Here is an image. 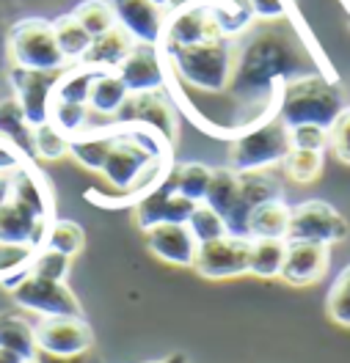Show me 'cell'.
Wrapping results in <instances>:
<instances>
[{"mask_svg": "<svg viewBox=\"0 0 350 363\" xmlns=\"http://www.w3.org/2000/svg\"><path fill=\"white\" fill-rule=\"evenodd\" d=\"M298 74H306L301 47L292 36L276 28H265L237 47L234 74L226 94H232L246 108H257L259 116H273L281 86Z\"/></svg>", "mask_w": 350, "mask_h": 363, "instance_id": "cell-1", "label": "cell"}, {"mask_svg": "<svg viewBox=\"0 0 350 363\" xmlns=\"http://www.w3.org/2000/svg\"><path fill=\"white\" fill-rule=\"evenodd\" d=\"M345 108L348 105L342 99V91L320 72H306L287 80L276 99V116L287 127L315 124V127L331 130Z\"/></svg>", "mask_w": 350, "mask_h": 363, "instance_id": "cell-2", "label": "cell"}, {"mask_svg": "<svg viewBox=\"0 0 350 363\" xmlns=\"http://www.w3.org/2000/svg\"><path fill=\"white\" fill-rule=\"evenodd\" d=\"M165 64L177 72V77L202 94H226L234 74L237 45L234 39H212L202 45L171 47L163 50Z\"/></svg>", "mask_w": 350, "mask_h": 363, "instance_id": "cell-3", "label": "cell"}, {"mask_svg": "<svg viewBox=\"0 0 350 363\" xmlns=\"http://www.w3.org/2000/svg\"><path fill=\"white\" fill-rule=\"evenodd\" d=\"M290 127L279 116H262L257 121L240 127L229 146V160L237 174L246 171H268L281 165V160L290 152Z\"/></svg>", "mask_w": 350, "mask_h": 363, "instance_id": "cell-4", "label": "cell"}, {"mask_svg": "<svg viewBox=\"0 0 350 363\" xmlns=\"http://www.w3.org/2000/svg\"><path fill=\"white\" fill-rule=\"evenodd\" d=\"M9 55L11 64L39 72H61L67 69V58L55 45L53 23L45 17H25L17 20L9 30Z\"/></svg>", "mask_w": 350, "mask_h": 363, "instance_id": "cell-5", "label": "cell"}, {"mask_svg": "<svg viewBox=\"0 0 350 363\" xmlns=\"http://www.w3.org/2000/svg\"><path fill=\"white\" fill-rule=\"evenodd\" d=\"M348 237V220L331 204L312 199L304 204L292 206L290 212V228L287 240H304V242H320V245H337Z\"/></svg>", "mask_w": 350, "mask_h": 363, "instance_id": "cell-6", "label": "cell"}, {"mask_svg": "<svg viewBox=\"0 0 350 363\" xmlns=\"http://www.w3.org/2000/svg\"><path fill=\"white\" fill-rule=\"evenodd\" d=\"M248 256H251V240L224 234L218 240L202 242L193 259V270L210 281H229L248 275Z\"/></svg>", "mask_w": 350, "mask_h": 363, "instance_id": "cell-7", "label": "cell"}, {"mask_svg": "<svg viewBox=\"0 0 350 363\" xmlns=\"http://www.w3.org/2000/svg\"><path fill=\"white\" fill-rule=\"evenodd\" d=\"M11 297L20 308L42 314V317H83L80 300L64 281H47L39 275H28L11 289Z\"/></svg>", "mask_w": 350, "mask_h": 363, "instance_id": "cell-8", "label": "cell"}, {"mask_svg": "<svg viewBox=\"0 0 350 363\" xmlns=\"http://www.w3.org/2000/svg\"><path fill=\"white\" fill-rule=\"evenodd\" d=\"M111 124H141L155 130L165 143H177L180 135V121H177V108L165 99L163 91H143V94H130L127 102L121 105Z\"/></svg>", "mask_w": 350, "mask_h": 363, "instance_id": "cell-9", "label": "cell"}, {"mask_svg": "<svg viewBox=\"0 0 350 363\" xmlns=\"http://www.w3.org/2000/svg\"><path fill=\"white\" fill-rule=\"evenodd\" d=\"M61 72H39V69L23 67H11L9 72V83L14 91L11 96L20 102L31 127H42L50 121V105H53V94Z\"/></svg>", "mask_w": 350, "mask_h": 363, "instance_id": "cell-10", "label": "cell"}, {"mask_svg": "<svg viewBox=\"0 0 350 363\" xmlns=\"http://www.w3.org/2000/svg\"><path fill=\"white\" fill-rule=\"evenodd\" d=\"M36 352L47 355H86L94 344L92 328L83 322V317H45L33 328Z\"/></svg>", "mask_w": 350, "mask_h": 363, "instance_id": "cell-11", "label": "cell"}, {"mask_svg": "<svg viewBox=\"0 0 350 363\" xmlns=\"http://www.w3.org/2000/svg\"><path fill=\"white\" fill-rule=\"evenodd\" d=\"M193 209H196V201L180 196L165 177L155 190H149L143 199L136 201V223L146 234L149 228L160 226V223H187Z\"/></svg>", "mask_w": 350, "mask_h": 363, "instance_id": "cell-12", "label": "cell"}, {"mask_svg": "<svg viewBox=\"0 0 350 363\" xmlns=\"http://www.w3.org/2000/svg\"><path fill=\"white\" fill-rule=\"evenodd\" d=\"M273 199H281V184L268 171H246V174H240L237 201H234L232 212L224 218L226 231L234 234V237H248L246 223H248L251 209L265 204V201H273Z\"/></svg>", "mask_w": 350, "mask_h": 363, "instance_id": "cell-13", "label": "cell"}, {"mask_svg": "<svg viewBox=\"0 0 350 363\" xmlns=\"http://www.w3.org/2000/svg\"><path fill=\"white\" fill-rule=\"evenodd\" d=\"M331 264V248L320 242L287 240V256L281 267V281L290 286H312L326 275Z\"/></svg>", "mask_w": 350, "mask_h": 363, "instance_id": "cell-14", "label": "cell"}, {"mask_svg": "<svg viewBox=\"0 0 350 363\" xmlns=\"http://www.w3.org/2000/svg\"><path fill=\"white\" fill-rule=\"evenodd\" d=\"M119 77L130 94L165 89V58L163 50L155 45H138L127 55V61L119 67Z\"/></svg>", "mask_w": 350, "mask_h": 363, "instance_id": "cell-15", "label": "cell"}, {"mask_svg": "<svg viewBox=\"0 0 350 363\" xmlns=\"http://www.w3.org/2000/svg\"><path fill=\"white\" fill-rule=\"evenodd\" d=\"M116 9L119 25L138 42V45L160 47L165 33V14L152 0H111Z\"/></svg>", "mask_w": 350, "mask_h": 363, "instance_id": "cell-16", "label": "cell"}, {"mask_svg": "<svg viewBox=\"0 0 350 363\" xmlns=\"http://www.w3.org/2000/svg\"><path fill=\"white\" fill-rule=\"evenodd\" d=\"M146 248L160 262L174 267H193L199 242L190 234L187 223H160L146 231Z\"/></svg>", "mask_w": 350, "mask_h": 363, "instance_id": "cell-17", "label": "cell"}, {"mask_svg": "<svg viewBox=\"0 0 350 363\" xmlns=\"http://www.w3.org/2000/svg\"><path fill=\"white\" fill-rule=\"evenodd\" d=\"M50 223L39 220L33 212H28L23 204H17L9 196V201L0 204V245H33V248H42Z\"/></svg>", "mask_w": 350, "mask_h": 363, "instance_id": "cell-18", "label": "cell"}, {"mask_svg": "<svg viewBox=\"0 0 350 363\" xmlns=\"http://www.w3.org/2000/svg\"><path fill=\"white\" fill-rule=\"evenodd\" d=\"M133 47H136V39L121 25H114L108 33L94 36L89 50H86V55L77 64L94 69V72H119V67L133 52Z\"/></svg>", "mask_w": 350, "mask_h": 363, "instance_id": "cell-19", "label": "cell"}, {"mask_svg": "<svg viewBox=\"0 0 350 363\" xmlns=\"http://www.w3.org/2000/svg\"><path fill=\"white\" fill-rule=\"evenodd\" d=\"M11 199L17 204H23L28 212H33L39 220H53V201H50V190L47 179H42L33 168H17L11 177Z\"/></svg>", "mask_w": 350, "mask_h": 363, "instance_id": "cell-20", "label": "cell"}, {"mask_svg": "<svg viewBox=\"0 0 350 363\" xmlns=\"http://www.w3.org/2000/svg\"><path fill=\"white\" fill-rule=\"evenodd\" d=\"M290 212L292 206L284 204V199H273V201L254 206L246 223L248 240H287Z\"/></svg>", "mask_w": 350, "mask_h": 363, "instance_id": "cell-21", "label": "cell"}, {"mask_svg": "<svg viewBox=\"0 0 350 363\" xmlns=\"http://www.w3.org/2000/svg\"><path fill=\"white\" fill-rule=\"evenodd\" d=\"M130 91L121 83L119 72H97L89 89V113L102 116V118H114L121 111V105L127 102Z\"/></svg>", "mask_w": 350, "mask_h": 363, "instance_id": "cell-22", "label": "cell"}, {"mask_svg": "<svg viewBox=\"0 0 350 363\" xmlns=\"http://www.w3.org/2000/svg\"><path fill=\"white\" fill-rule=\"evenodd\" d=\"M111 143H114V130L108 127V124H102V127H89V130H83V133H77V135L70 138V155L83 168H89V171H102V162H105V155H108V149H111Z\"/></svg>", "mask_w": 350, "mask_h": 363, "instance_id": "cell-23", "label": "cell"}, {"mask_svg": "<svg viewBox=\"0 0 350 363\" xmlns=\"http://www.w3.org/2000/svg\"><path fill=\"white\" fill-rule=\"evenodd\" d=\"M207 6L224 39H237L254 25V11L248 0H207Z\"/></svg>", "mask_w": 350, "mask_h": 363, "instance_id": "cell-24", "label": "cell"}, {"mask_svg": "<svg viewBox=\"0 0 350 363\" xmlns=\"http://www.w3.org/2000/svg\"><path fill=\"white\" fill-rule=\"evenodd\" d=\"M212 168L204 162H174L171 171H168V182L171 187L185 196L196 204H204V196H207V187H210Z\"/></svg>", "mask_w": 350, "mask_h": 363, "instance_id": "cell-25", "label": "cell"}, {"mask_svg": "<svg viewBox=\"0 0 350 363\" xmlns=\"http://www.w3.org/2000/svg\"><path fill=\"white\" fill-rule=\"evenodd\" d=\"M50 23H53V33H55V45L61 50V55L67 58V64H77L92 45V33L75 20V14H61Z\"/></svg>", "mask_w": 350, "mask_h": 363, "instance_id": "cell-26", "label": "cell"}, {"mask_svg": "<svg viewBox=\"0 0 350 363\" xmlns=\"http://www.w3.org/2000/svg\"><path fill=\"white\" fill-rule=\"evenodd\" d=\"M31 135H33V127L28 124L20 102L14 96L0 99V138H6L9 143H14L25 157H33Z\"/></svg>", "mask_w": 350, "mask_h": 363, "instance_id": "cell-27", "label": "cell"}, {"mask_svg": "<svg viewBox=\"0 0 350 363\" xmlns=\"http://www.w3.org/2000/svg\"><path fill=\"white\" fill-rule=\"evenodd\" d=\"M287 256V240H251L248 275L257 278H279Z\"/></svg>", "mask_w": 350, "mask_h": 363, "instance_id": "cell-28", "label": "cell"}, {"mask_svg": "<svg viewBox=\"0 0 350 363\" xmlns=\"http://www.w3.org/2000/svg\"><path fill=\"white\" fill-rule=\"evenodd\" d=\"M0 347L23 361H33L36 358L33 325L23 317H0Z\"/></svg>", "mask_w": 350, "mask_h": 363, "instance_id": "cell-29", "label": "cell"}, {"mask_svg": "<svg viewBox=\"0 0 350 363\" xmlns=\"http://www.w3.org/2000/svg\"><path fill=\"white\" fill-rule=\"evenodd\" d=\"M237 193H240V174L234 168H212L204 204L215 209L221 218H226L237 201Z\"/></svg>", "mask_w": 350, "mask_h": 363, "instance_id": "cell-30", "label": "cell"}, {"mask_svg": "<svg viewBox=\"0 0 350 363\" xmlns=\"http://www.w3.org/2000/svg\"><path fill=\"white\" fill-rule=\"evenodd\" d=\"M94 69L83 67V64H70L61 72L58 83H55V102H70V105H89V89L94 80Z\"/></svg>", "mask_w": 350, "mask_h": 363, "instance_id": "cell-31", "label": "cell"}, {"mask_svg": "<svg viewBox=\"0 0 350 363\" xmlns=\"http://www.w3.org/2000/svg\"><path fill=\"white\" fill-rule=\"evenodd\" d=\"M39 248L33 245H0V284L11 292L31 275V262Z\"/></svg>", "mask_w": 350, "mask_h": 363, "instance_id": "cell-32", "label": "cell"}, {"mask_svg": "<svg viewBox=\"0 0 350 363\" xmlns=\"http://www.w3.org/2000/svg\"><path fill=\"white\" fill-rule=\"evenodd\" d=\"M284 177L295 184H312L323 174V152H306V149H290L281 160Z\"/></svg>", "mask_w": 350, "mask_h": 363, "instance_id": "cell-33", "label": "cell"}, {"mask_svg": "<svg viewBox=\"0 0 350 363\" xmlns=\"http://www.w3.org/2000/svg\"><path fill=\"white\" fill-rule=\"evenodd\" d=\"M75 20L83 25L89 33L94 36H102V33H108L114 25H119L116 20V9H114V3L111 0H83V3H77L75 6Z\"/></svg>", "mask_w": 350, "mask_h": 363, "instance_id": "cell-34", "label": "cell"}, {"mask_svg": "<svg viewBox=\"0 0 350 363\" xmlns=\"http://www.w3.org/2000/svg\"><path fill=\"white\" fill-rule=\"evenodd\" d=\"M86 245V231L75 220H53L45 234V245L42 248H53L64 256L75 259Z\"/></svg>", "mask_w": 350, "mask_h": 363, "instance_id": "cell-35", "label": "cell"}, {"mask_svg": "<svg viewBox=\"0 0 350 363\" xmlns=\"http://www.w3.org/2000/svg\"><path fill=\"white\" fill-rule=\"evenodd\" d=\"M31 146H33V157L39 160H64L70 155V138L64 135L55 124H42V127H33V135H31Z\"/></svg>", "mask_w": 350, "mask_h": 363, "instance_id": "cell-36", "label": "cell"}, {"mask_svg": "<svg viewBox=\"0 0 350 363\" xmlns=\"http://www.w3.org/2000/svg\"><path fill=\"white\" fill-rule=\"evenodd\" d=\"M50 124H55L67 138L77 135L92 127L89 105H70V102H55L50 105Z\"/></svg>", "mask_w": 350, "mask_h": 363, "instance_id": "cell-37", "label": "cell"}, {"mask_svg": "<svg viewBox=\"0 0 350 363\" xmlns=\"http://www.w3.org/2000/svg\"><path fill=\"white\" fill-rule=\"evenodd\" d=\"M187 228H190V234L196 237L199 245H202V242H210V240H218V237H224V234H229L224 218H221L215 209H210L207 204H196V209H193L190 218H187Z\"/></svg>", "mask_w": 350, "mask_h": 363, "instance_id": "cell-38", "label": "cell"}, {"mask_svg": "<svg viewBox=\"0 0 350 363\" xmlns=\"http://www.w3.org/2000/svg\"><path fill=\"white\" fill-rule=\"evenodd\" d=\"M326 308L328 317L334 319L337 325L350 328V264L334 278L326 297Z\"/></svg>", "mask_w": 350, "mask_h": 363, "instance_id": "cell-39", "label": "cell"}, {"mask_svg": "<svg viewBox=\"0 0 350 363\" xmlns=\"http://www.w3.org/2000/svg\"><path fill=\"white\" fill-rule=\"evenodd\" d=\"M70 267L72 259L58 253L53 248H39L33 253V262H31V275H39V278H47V281H64L70 278Z\"/></svg>", "mask_w": 350, "mask_h": 363, "instance_id": "cell-40", "label": "cell"}, {"mask_svg": "<svg viewBox=\"0 0 350 363\" xmlns=\"http://www.w3.org/2000/svg\"><path fill=\"white\" fill-rule=\"evenodd\" d=\"M290 146L306 149V152H326L328 149V130L315 124H298L290 127Z\"/></svg>", "mask_w": 350, "mask_h": 363, "instance_id": "cell-41", "label": "cell"}, {"mask_svg": "<svg viewBox=\"0 0 350 363\" xmlns=\"http://www.w3.org/2000/svg\"><path fill=\"white\" fill-rule=\"evenodd\" d=\"M328 149L337 155L339 162L350 165V108H345L334 121V127L328 130Z\"/></svg>", "mask_w": 350, "mask_h": 363, "instance_id": "cell-42", "label": "cell"}, {"mask_svg": "<svg viewBox=\"0 0 350 363\" xmlns=\"http://www.w3.org/2000/svg\"><path fill=\"white\" fill-rule=\"evenodd\" d=\"M248 6L254 11V20H262V23H279L287 17L284 0H248Z\"/></svg>", "mask_w": 350, "mask_h": 363, "instance_id": "cell-43", "label": "cell"}, {"mask_svg": "<svg viewBox=\"0 0 350 363\" xmlns=\"http://www.w3.org/2000/svg\"><path fill=\"white\" fill-rule=\"evenodd\" d=\"M36 363H89L86 355H72V358H61V355H47V352H36Z\"/></svg>", "mask_w": 350, "mask_h": 363, "instance_id": "cell-44", "label": "cell"}, {"mask_svg": "<svg viewBox=\"0 0 350 363\" xmlns=\"http://www.w3.org/2000/svg\"><path fill=\"white\" fill-rule=\"evenodd\" d=\"M9 196H11V179L6 174H0V204L9 201Z\"/></svg>", "mask_w": 350, "mask_h": 363, "instance_id": "cell-45", "label": "cell"}, {"mask_svg": "<svg viewBox=\"0 0 350 363\" xmlns=\"http://www.w3.org/2000/svg\"><path fill=\"white\" fill-rule=\"evenodd\" d=\"M146 363H187V355L174 352V355H168V358H163V361H146Z\"/></svg>", "mask_w": 350, "mask_h": 363, "instance_id": "cell-46", "label": "cell"}, {"mask_svg": "<svg viewBox=\"0 0 350 363\" xmlns=\"http://www.w3.org/2000/svg\"><path fill=\"white\" fill-rule=\"evenodd\" d=\"M0 363H23V358H17L14 352H9V350L0 347Z\"/></svg>", "mask_w": 350, "mask_h": 363, "instance_id": "cell-47", "label": "cell"}, {"mask_svg": "<svg viewBox=\"0 0 350 363\" xmlns=\"http://www.w3.org/2000/svg\"><path fill=\"white\" fill-rule=\"evenodd\" d=\"M152 3H155V6H160V9H168V6H174V0H152Z\"/></svg>", "mask_w": 350, "mask_h": 363, "instance_id": "cell-48", "label": "cell"}, {"mask_svg": "<svg viewBox=\"0 0 350 363\" xmlns=\"http://www.w3.org/2000/svg\"><path fill=\"white\" fill-rule=\"evenodd\" d=\"M23 363H36V358H33V361H23Z\"/></svg>", "mask_w": 350, "mask_h": 363, "instance_id": "cell-49", "label": "cell"}]
</instances>
